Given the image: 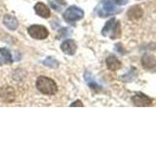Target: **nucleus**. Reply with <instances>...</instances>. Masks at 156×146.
Listing matches in <instances>:
<instances>
[{
	"label": "nucleus",
	"mask_w": 156,
	"mask_h": 146,
	"mask_svg": "<svg viewBox=\"0 0 156 146\" xmlns=\"http://www.w3.org/2000/svg\"><path fill=\"white\" fill-rule=\"evenodd\" d=\"M74 106H83V103H82V101L81 100H76V101H74L73 103H71L70 104V107H74Z\"/></svg>",
	"instance_id": "nucleus-19"
},
{
	"label": "nucleus",
	"mask_w": 156,
	"mask_h": 146,
	"mask_svg": "<svg viewBox=\"0 0 156 146\" xmlns=\"http://www.w3.org/2000/svg\"><path fill=\"white\" fill-rule=\"evenodd\" d=\"M62 17L68 23H74L77 21H80L84 17V12H83L82 9L77 6H70L66 10Z\"/></svg>",
	"instance_id": "nucleus-3"
},
{
	"label": "nucleus",
	"mask_w": 156,
	"mask_h": 146,
	"mask_svg": "<svg viewBox=\"0 0 156 146\" xmlns=\"http://www.w3.org/2000/svg\"><path fill=\"white\" fill-rule=\"evenodd\" d=\"M141 64L146 69H151L156 66V58L152 55H148V54H144L141 57Z\"/></svg>",
	"instance_id": "nucleus-11"
},
{
	"label": "nucleus",
	"mask_w": 156,
	"mask_h": 146,
	"mask_svg": "<svg viewBox=\"0 0 156 146\" xmlns=\"http://www.w3.org/2000/svg\"><path fill=\"white\" fill-rule=\"evenodd\" d=\"M36 88L39 92L47 96H53L58 92V86L56 82L46 76H40L37 78Z\"/></svg>",
	"instance_id": "nucleus-2"
},
{
	"label": "nucleus",
	"mask_w": 156,
	"mask_h": 146,
	"mask_svg": "<svg viewBox=\"0 0 156 146\" xmlns=\"http://www.w3.org/2000/svg\"><path fill=\"white\" fill-rule=\"evenodd\" d=\"M105 63H106L107 68H108L109 70H112V71L118 70L119 68L121 67V61L116 57H114V56L107 57L106 61H105Z\"/></svg>",
	"instance_id": "nucleus-12"
},
{
	"label": "nucleus",
	"mask_w": 156,
	"mask_h": 146,
	"mask_svg": "<svg viewBox=\"0 0 156 146\" xmlns=\"http://www.w3.org/2000/svg\"><path fill=\"white\" fill-rule=\"evenodd\" d=\"M15 97H16V92L13 87L7 86L0 89V99L5 103H11L15 100Z\"/></svg>",
	"instance_id": "nucleus-5"
},
{
	"label": "nucleus",
	"mask_w": 156,
	"mask_h": 146,
	"mask_svg": "<svg viewBox=\"0 0 156 146\" xmlns=\"http://www.w3.org/2000/svg\"><path fill=\"white\" fill-rule=\"evenodd\" d=\"M136 77V70L135 68H131V70L126 75L123 76V79L124 81H133Z\"/></svg>",
	"instance_id": "nucleus-18"
},
{
	"label": "nucleus",
	"mask_w": 156,
	"mask_h": 146,
	"mask_svg": "<svg viewBox=\"0 0 156 146\" xmlns=\"http://www.w3.org/2000/svg\"><path fill=\"white\" fill-rule=\"evenodd\" d=\"M50 4H51V6H52V8H54V10H56V11H61V7H58V6H57V5L55 4V2H50Z\"/></svg>",
	"instance_id": "nucleus-20"
},
{
	"label": "nucleus",
	"mask_w": 156,
	"mask_h": 146,
	"mask_svg": "<svg viewBox=\"0 0 156 146\" xmlns=\"http://www.w3.org/2000/svg\"><path fill=\"white\" fill-rule=\"evenodd\" d=\"M115 22H116V19L114 18H111L109 21H107L105 23L104 28L101 29V34H102V35H104V36L108 35V34L110 33V31H111L112 27H113V26H114Z\"/></svg>",
	"instance_id": "nucleus-15"
},
{
	"label": "nucleus",
	"mask_w": 156,
	"mask_h": 146,
	"mask_svg": "<svg viewBox=\"0 0 156 146\" xmlns=\"http://www.w3.org/2000/svg\"><path fill=\"white\" fill-rule=\"evenodd\" d=\"M132 101L136 106H150L152 104V99L144 94H136L132 97Z\"/></svg>",
	"instance_id": "nucleus-6"
},
{
	"label": "nucleus",
	"mask_w": 156,
	"mask_h": 146,
	"mask_svg": "<svg viewBox=\"0 0 156 146\" xmlns=\"http://www.w3.org/2000/svg\"><path fill=\"white\" fill-rule=\"evenodd\" d=\"M115 47H116V48H118V47H120V44H117V45H115ZM121 49H122V48H120V49H116V50H117V51H118V52H120L121 54H122V53H124L123 51H122V50H121Z\"/></svg>",
	"instance_id": "nucleus-21"
},
{
	"label": "nucleus",
	"mask_w": 156,
	"mask_h": 146,
	"mask_svg": "<svg viewBox=\"0 0 156 146\" xmlns=\"http://www.w3.org/2000/svg\"><path fill=\"white\" fill-rule=\"evenodd\" d=\"M110 32H111V34H110L111 39H117L121 36V26H120L119 22H115L114 26L112 27Z\"/></svg>",
	"instance_id": "nucleus-16"
},
{
	"label": "nucleus",
	"mask_w": 156,
	"mask_h": 146,
	"mask_svg": "<svg viewBox=\"0 0 156 146\" xmlns=\"http://www.w3.org/2000/svg\"><path fill=\"white\" fill-rule=\"evenodd\" d=\"M43 63H44V65H46L50 68H58V65H60V62L53 57H48L46 60L43 61Z\"/></svg>",
	"instance_id": "nucleus-17"
},
{
	"label": "nucleus",
	"mask_w": 156,
	"mask_h": 146,
	"mask_svg": "<svg viewBox=\"0 0 156 146\" xmlns=\"http://www.w3.org/2000/svg\"><path fill=\"white\" fill-rule=\"evenodd\" d=\"M61 49L63 53L66 54V55L73 56L76 52L77 46L74 40H72V39H66V40H65L62 43Z\"/></svg>",
	"instance_id": "nucleus-7"
},
{
	"label": "nucleus",
	"mask_w": 156,
	"mask_h": 146,
	"mask_svg": "<svg viewBox=\"0 0 156 146\" xmlns=\"http://www.w3.org/2000/svg\"><path fill=\"white\" fill-rule=\"evenodd\" d=\"M126 4L124 0H102L98 10V15L101 18H106L119 12L117 6Z\"/></svg>",
	"instance_id": "nucleus-1"
},
{
	"label": "nucleus",
	"mask_w": 156,
	"mask_h": 146,
	"mask_svg": "<svg viewBox=\"0 0 156 146\" xmlns=\"http://www.w3.org/2000/svg\"><path fill=\"white\" fill-rule=\"evenodd\" d=\"M3 23L10 30H16L19 26V22L16 17L12 15H5L3 18Z\"/></svg>",
	"instance_id": "nucleus-9"
},
{
	"label": "nucleus",
	"mask_w": 156,
	"mask_h": 146,
	"mask_svg": "<svg viewBox=\"0 0 156 146\" xmlns=\"http://www.w3.org/2000/svg\"><path fill=\"white\" fill-rule=\"evenodd\" d=\"M128 18L130 19H139L143 17L144 11L140 6H133L128 10Z\"/></svg>",
	"instance_id": "nucleus-13"
},
{
	"label": "nucleus",
	"mask_w": 156,
	"mask_h": 146,
	"mask_svg": "<svg viewBox=\"0 0 156 146\" xmlns=\"http://www.w3.org/2000/svg\"><path fill=\"white\" fill-rule=\"evenodd\" d=\"M27 32L30 37L38 39V40L45 39L49 35L48 29L45 26H41V24H32L27 28Z\"/></svg>",
	"instance_id": "nucleus-4"
},
{
	"label": "nucleus",
	"mask_w": 156,
	"mask_h": 146,
	"mask_svg": "<svg viewBox=\"0 0 156 146\" xmlns=\"http://www.w3.org/2000/svg\"><path fill=\"white\" fill-rule=\"evenodd\" d=\"M84 78H85V81H86V83L88 84V86H89V87L91 88V89L96 90V91L101 90V87L96 82V80L94 79V77H93V75L91 74L90 72H85Z\"/></svg>",
	"instance_id": "nucleus-14"
},
{
	"label": "nucleus",
	"mask_w": 156,
	"mask_h": 146,
	"mask_svg": "<svg viewBox=\"0 0 156 146\" xmlns=\"http://www.w3.org/2000/svg\"><path fill=\"white\" fill-rule=\"evenodd\" d=\"M13 58L11 52L7 48H0V65L1 64H11Z\"/></svg>",
	"instance_id": "nucleus-10"
},
{
	"label": "nucleus",
	"mask_w": 156,
	"mask_h": 146,
	"mask_svg": "<svg viewBox=\"0 0 156 146\" xmlns=\"http://www.w3.org/2000/svg\"><path fill=\"white\" fill-rule=\"evenodd\" d=\"M34 11H35V13L38 15V16H40L41 18H44V19H48L51 16L50 9L47 7V5H45L42 2H38L35 4V6H34Z\"/></svg>",
	"instance_id": "nucleus-8"
}]
</instances>
